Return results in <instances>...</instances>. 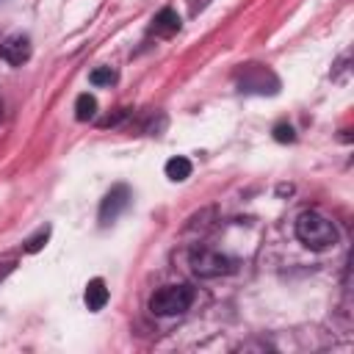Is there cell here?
<instances>
[{"instance_id": "9", "label": "cell", "mask_w": 354, "mask_h": 354, "mask_svg": "<svg viewBox=\"0 0 354 354\" xmlns=\"http://www.w3.org/2000/svg\"><path fill=\"white\" fill-rule=\"evenodd\" d=\"M94 113H97V100L91 94H80L75 100V116H77V122H88Z\"/></svg>"}, {"instance_id": "7", "label": "cell", "mask_w": 354, "mask_h": 354, "mask_svg": "<svg viewBox=\"0 0 354 354\" xmlns=\"http://www.w3.org/2000/svg\"><path fill=\"white\" fill-rule=\"evenodd\" d=\"M86 307L88 310H102L105 307V301H108V288H105V282L100 279V277H94V279H88V285H86Z\"/></svg>"}, {"instance_id": "2", "label": "cell", "mask_w": 354, "mask_h": 354, "mask_svg": "<svg viewBox=\"0 0 354 354\" xmlns=\"http://www.w3.org/2000/svg\"><path fill=\"white\" fill-rule=\"evenodd\" d=\"M194 301V288L180 282V285H163L152 293L149 299V310L155 315H180L191 307Z\"/></svg>"}, {"instance_id": "4", "label": "cell", "mask_w": 354, "mask_h": 354, "mask_svg": "<svg viewBox=\"0 0 354 354\" xmlns=\"http://www.w3.org/2000/svg\"><path fill=\"white\" fill-rule=\"evenodd\" d=\"M127 205H130V188H127V185H113V188L105 194L102 205H100V224H102V227L113 224V221L119 218V213H122Z\"/></svg>"}, {"instance_id": "10", "label": "cell", "mask_w": 354, "mask_h": 354, "mask_svg": "<svg viewBox=\"0 0 354 354\" xmlns=\"http://www.w3.org/2000/svg\"><path fill=\"white\" fill-rule=\"evenodd\" d=\"M88 80H91L94 86H111V83H116V72H113L111 66H100V69H94V72L88 75Z\"/></svg>"}, {"instance_id": "8", "label": "cell", "mask_w": 354, "mask_h": 354, "mask_svg": "<svg viewBox=\"0 0 354 354\" xmlns=\"http://www.w3.org/2000/svg\"><path fill=\"white\" fill-rule=\"evenodd\" d=\"M166 177L169 180H174V183H183V180H188L191 177V160L188 158H183V155H177V158H171V160H166Z\"/></svg>"}, {"instance_id": "6", "label": "cell", "mask_w": 354, "mask_h": 354, "mask_svg": "<svg viewBox=\"0 0 354 354\" xmlns=\"http://www.w3.org/2000/svg\"><path fill=\"white\" fill-rule=\"evenodd\" d=\"M180 30V17L174 8H163L155 19H152V33L155 36H174Z\"/></svg>"}, {"instance_id": "1", "label": "cell", "mask_w": 354, "mask_h": 354, "mask_svg": "<svg viewBox=\"0 0 354 354\" xmlns=\"http://www.w3.org/2000/svg\"><path fill=\"white\" fill-rule=\"evenodd\" d=\"M296 238H299L307 249L321 252V249H326V246H332V243L337 241V230H335V224H332L324 213H318V210H304V213L296 216Z\"/></svg>"}, {"instance_id": "5", "label": "cell", "mask_w": 354, "mask_h": 354, "mask_svg": "<svg viewBox=\"0 0 354 354\" xmlns=\"http://www.w3.org/2000/svg\"><path fill=\"white\" fill-rule=\"evenodd\" d=\"M0 58L8 61L11 66H22L30 58V39L25 33H14L0 41Z\"/></svg>"}, {"instance_id": "13", "label": "cell", "mask_w": 354, "mask_h": 354, "mask_svg": "<svg viewBox=\"0 0 354 354\" xmlns=\"http://www.w3.org/2000/svg\"><path fill=\"white\" fill-rule=\"evenodd\" d=\"M0 119H3V100H0Z\"/></svg>"}, {"instance_id": "12", "label": "cell", "mask_w": 354, "mask_h": 354, "mask_svg": "<svg viewBox=\"0 0 354 354\" xmlns=\"http://www.w3.org/2000/svg\"><path fill=\"white\" fill-rule=\"evenodd\" d=\"M274 138L277 141H293V127L290 124H277L274 127Z\"/></svg>"}, {"instance_id": "11", "label": "cell", "mask_w": 354, "mask_h": 354, "mask_svg": "<svg viewBox=\"0 0 354 354\" xmlns=\"http://www.w3.org/2000/svg\"><path fill=\"white\" fill-rule=\"evenodd\" d=\"M47 235H50V227H44V230H39L28 243H25V252H39L41 246H44V241H47Z\"/></svg>"}, {"instance_id": "3", "label": "cell", "mask_w": 354, "mask_h": 354, "mask_svg": "<svg viewBox=\"0 0 354 354\" xmlns=\"http://www.w3.org/2000/svg\"><path fill=\"white\" fill-rule=\"evenodd\" d=\"M188 263H191L194 274H196V277H205V279L221 277V274H230V271H232V260H230L227 254L216 252V249H207V246L194 249L191 257H188Z\"/></svg>"}]
</instances>
